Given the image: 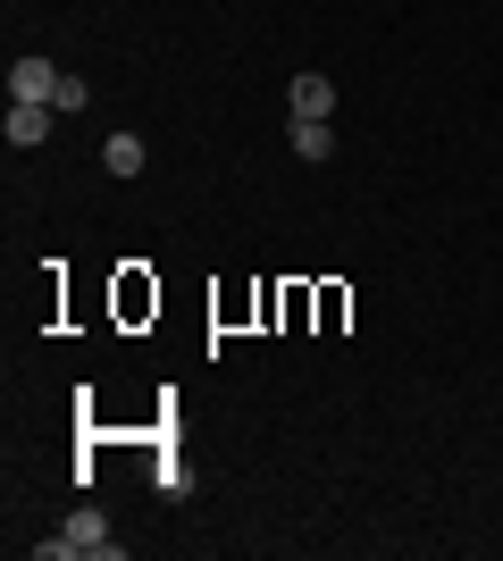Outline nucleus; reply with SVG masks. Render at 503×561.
I'll list each match as a JSON object with an SVG mask.
<instances>
[{"label":"nucleus","mask_w":503,"mask_h":561,"mask_svg":"<svg viewBox=\"0 0 503 561\" xmlns=\"http://www.w3.org/2000/svg\"><path fill=\"white\" fill-rule=\"evenodd\" d=\"M68 553H118V537L101 528V512H68V528L43 537V561H68Z\"/></svg>","instance_id":"f257e3e1"},{"label":"nucleus","mask_w":503,"mask_h":561,"mask_svg":"<svg viewBox=\"0 0 503 561\" xmlns=\"http://www.w3.org/2000/svg\"><path fill=\"white\" fill-rule=\"evenodd\" d=\"M50 101H9V142H18V151H34V142H50Z\"/></svg>","instance_id":"f03ea898"},{"label":"nucleus","mask_w":503,"mask_h":561,"mask_svg":"<svg viewBox=\"0 0 503 561\" xmlns=\"http://www.w3.org/2000/svg\"><path fill=\"white\" fill-rule=\"evenodd\" d=\"M59 93V68H50V59H18V68H9V101H50Z\"/></svg>","instance_id":"7ed1b4c3"},{"label":"nucleus","mask_w":503,"mask_h":561,"mask_svg":"<svg viewBox=\"0 0 503 561\" xmlns=\"http://www.w3.org/2000/svg\"><path fill=\"white\" fill-rule=\"evenodd\" d=\"M286 101H294V117H328L335 110V84H328V76H294Z\"/></svg>","instance_id":"20e7f679"},{"label":"nucleus","mask_w":503,"mask_h":561,"mask_svg":"<svg viewBox=\"0 0 503 561\" xmlns=\"http://www.w3.org/2000/svg\"><path fill=\"white\" fill-rule=\"evenodd\" d=\"M101 168L110 176H144V135H110L101 142Z\"/></svg>","instance_id":"39448f33"},{"label":"nucleus","mask_w":503,"mask_h":561,"mask_svg":"<svg viewBox=\"0 0 503 561\" xmlns=\"http://www.w3.org/2000/svg\"><path fill=\"white\" fill-rule=\"evenodd\" d=\"M294 151H302V160H328V151H335V126H328V117H294Z\"/></svg>","instance_id":"423d86ee"},{"label":"nucleus","mask_w":503,"mask_h":561,"mask_svg":"<svg viewBox=\"0 0 503 561\" xmlns=\"http://www.w3.org/2000/svg\"><path fill=\"white\" fill-rule=\"evenodd\" d=\"M84 101H93V93H84V76H59V93H50V110L68 117V110H84Z\"/></svg>","instance_id":"0eeeda50"}]
</instances>
